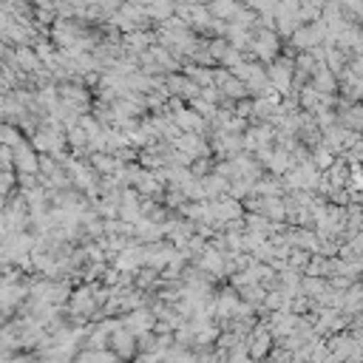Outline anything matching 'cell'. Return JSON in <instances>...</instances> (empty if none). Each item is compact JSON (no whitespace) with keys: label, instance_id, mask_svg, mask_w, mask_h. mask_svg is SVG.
Masks as SVG:
<instances>
[{"label":"cell","instance_id":"cell-7","mask_svg":"<svg viewBox=\"0 0 363 363\" xmlns=\"http://www.w3.org/2000/svg\"><path fill=\"white\" fill-rule=\"evenodd\" d=\"M176 122H179L182 128H190V130H201V128H204L201 119H199L196 113H190V111H179V113H176Z\"/></svg>","mask_w":363,"mask_h":363},{"label":"cell","instance_id":"cell-9","mask_svg":"<svg viewBox=\"0 0 363 363\" xmlns=\"http://www.w3.org/2000/svg\"><path fill=\"white\" fill-rule=\"evenodd\" d=\"M187 77H193L196 82H204V85L213 79V74H210V71H201L199 65H187Z\"/></svg>","mask_w":363,"mask_h":363},{"label":"cell","instance_id":"cell-6","mask_svg":"<svg viewBox=\"0 0 363 363\" xmlns=\"http://www.w3.org/2000/svg\"><path fill=\"white\" fill-rule=\"evenodd\" d=\"M34 145L43 147V150H57V147L62 145V139H60L57 130H45V128H43V130L34 133Z\"/></svg>","mask_w":363,"mask_h":363},{"label":"cell","instance_id":"cell-1","mask_svg":"<svg viewBox=\"0 0 363 363\" xmlns=\"http://www.w3.org/2000/svg\"><path fill=\"white\" fill-rule=\"evenodd\" d=\"M323 43H326V23H323V20H315V23L301 26V28L286 40V45L295 48V54L312 51V48H318V45H323Z\"/></svg>","mask_w":363,"mask_h":363},{"label":"cell","instance_id":"cell-4","mask_svg":"<svg viewBox=\"0 0 363 363\" xmlns=\"http://www.w3.org/2000/svg\"><path fill=\"white\" fill-rule=\"evenodd\" d=\"M241 6H244L241 0H210V3H207L213 20H221V23H230V20L238 14Z\"/></svg>","mask_w":363,"mask_h":363},{"label":"cell","instance_id":"cell-3","mask_svg":"<svg viewBox=\"0 0 363 363\" xmlns=\"http://www.w3.org/2000/svg\"><path fill=\"white\" fill-rule=\"evenodd\" d=\"M11 159H14V167L20 170V176H31V173L40 170V162H37L34 150L26 142H20L17 147H11Z\"/></svg>","mask_w":363,"mask_h":363},{"label":"cell","instance_id":"cell-2","mask_svg":"<svg viewBox=\"0 0 363 363\" xmlns=\"http://www.w3.org/2000/svg\"><path fill=\"white\" fill-rule=\"evenodd\" d=\"M252 54L261 62H275V57L281 54V37L275 34V28L252 26Z\"/></svg>","mask_w":363,"mask_h":363},{"label":"cell","instance_id":"cell-5","mask_svg":"<svg viewBox=\"0 0 363 363\" xmlns=\"http://www.w3.org/2000/svg\"><path fill=\"white\" fill-rule=\"evenodd\" d=\"M145 11H147V17H150L153 23H164L167 17L176 14V0H150V3L145 6Z\"/></svg>","mask_w":363,"mask_h":363},{"label":"cell","instance_id":"cell-8","mask_svg":"<svg viewBox=\"0 0 363 363\" xmlns=\"http://www.w3.org/2000/svg\"><path fill=\"white\" fill-rule=\"evenodd\" d=\"M247 9H252L255 14H267V11H275L278 0H241Z\"/></svg>","mask_w":363,"mask_h":363}]
</instances>
